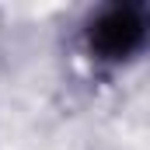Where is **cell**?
Here are the masks:
<instances>
[{
	"label": "cell",
	"mask_w": 150,
	"mask_h": 150,
	"mask_svg": "<svg viewBox=\"0 0 150 150\" xmlns=\"http://www.w3.org/2000/svg\"><path fill=\"white\" fill-rule=\"evenodd\" d=\"M147 38H150V14L140 4H112L87 28V45L101 59H126L136 49H143Z\"/></svg>",
	"instance_id": "obj_1"
}]
</instances>
